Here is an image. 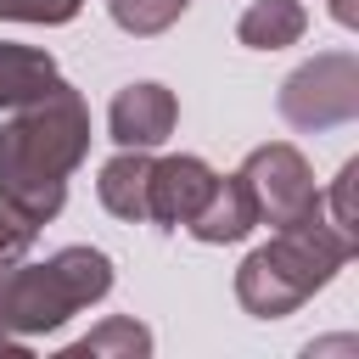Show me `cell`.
I'll return each mask as SVG.
<instances>
[{"label":"cell","mask_w":359,"mask_h":359,"mask_svg":"<svg viewBox=\"0 0 359 359\" xmlns=\"http://www.w3.org/2000/svg\"><path fill=\"white\" fill-rule=\"evenodd\" d=\"M353 180H359V163L348 157L342 168H337V180H331V196H320V208H325V219L359 247V213H353Z\"/></svg>","instance_id":"5bb4252c"},{"label":"cell","mask_w":359,"mask_h":359,"mask_svg":"<svg viewBox=\"0 0 359 359\" xmlns=\"http://www.w3.org/2000/svg\"><path fill=\"white\" fill-rule=\"evenodd\" d=\"M280 118L292 129H337L359 118V56L353 50H325L286 73L280 84Z\"/></svg>","instance_id":"277c9868"},{"label":"cell","mask_w":359,"mask_h":359,"mask_svg":"<svg viewBox=\"0 0 359 359\" xmlns=\"http://www.w3.org/2000/svg\"><path fill=\"white\" fill-rule=\"evenodd\" d=\"M107 292L112 258L101 247H62L45 264H0V353H28L34 337L67 325Z\"/></svg>","instance_id":"3957f363"},{"label":"cell","mask_w":359,"mask_h":359,"mask_svg":"<svg viewBox=\"0 0 359 359\" xmlns=\"http://www.w3.org/2000/svg\"><path fill=\"white\" fill-rule=\"evenodd\" d=\"M252 224H258V208H252V196H247L241 174H219V180H213V191H208V202L191 213V224H185V230H191L202 247H224V241H241Z\"/></svg>","instance_id":"ba28073f"},{"label":"cell","mask_w":359,"mask_h":359,"mask_svg":"<svg viewBox=\"0 0 359 359\" xmlns=\"http://www.w3.org/2000/svg\"><path fill=\"white\" fill-rule=\"evenodd\" d=\"M303 34H309L303 0H252L236 22V39L247 50H280V45H297Z\"/></svg>","instance_id":"8fae6325"},{"label":"cell","mask_w":359,"mask_h":359,"mask_svg":"<svg viewBox=\"0 0 359 359\" xmlns=\"http://www.w3.org/2000/svg\"><path fill=\"white\" fill-rule=\"evenodd\" d=\"M28 247H34V224H28L17 208L0 202V264H17Z\"/></svg>","instance_id":"2e32d148"},{"label":"cell","mask_w":359,"mask_h":359,"mask_svg":"<svg viewBox=\"0 0 359 359\" xmlns=\"http://www.w3.org/2000/svg\"><path fill=\"white\" fill-rule=\"evenodd\" d=\"M213 180H219V174H213L202 157H191V151H180V157H151V180H146V219H151V224H163V230H185V224H191V213L208 202Z\"/></svg>","instance_id":"52a82bcc"},{"label":"cell","mask_w":359,"mask_h":359,"mask_svg":"<svg viewBox=\"0 0 359 359\" xmlns=\"http://www.w3.org/2000/svg\"><path fill=\"white\" fill-rule=\"evenodd\" d=\"M90 151V107L62 79L28 107H11L0 123V202L17 208L34 230L50 224L67 202V180Z\"/></svg>","instance_id":"6da1fadb"},{"label":"cell","mask_w":359,"mask_h":359,"mask_svg":"<svg viewBox=\"0 0 359 359\" xmlns=\"http://www.w3.org/2000/svg\"><path fill=\"white\" fill-rule=\"evenodd\" d=\"M56 84H62V73H56V56H50V50L6 45V39H0V112L28 107V101H39V95L56 90Z\"/></svg>","instance_id":"9c48e42d"},{"label":"cell","mask_w":359,"mask_h":359,"mask_svg":"<svg viewBox=\"0 0 359 359\" xmlns=\"http://www.w3.org/2000/svg\"><path fill=\"white\" fill-rule=\"evenodd\" d=\"M331 17L342 28H359V0H331Z\"/></svg>","instance_id":"e0dca14e"},{"label":"cell","mask_w":359,"mask_h":359,"mask_svg":"<svg viewBox=\"0 0 359 359\" xmlns=\"http://www.w3.org/2000/svg\"><path fill=\"white\" fill-rule=\"evenodd\" d=\"M359 247L325 219V208L314 202L309 213L275 224V236L264 247H252L236 269V303L252 320H286L292 309H303L320 286L337 280V269L353 258Z\"/></svg>","instance_id":"7a4b0ae2"},{"label":"cell","mask_w":359,"mask_h":359,"mask_svg":"<svg viewBox=\"0 0 359 359\" xmlns=\"http://www.w3.org/2000/svg\"><path fill=\"white\" fill-rule=\"evenodd\" d=\"M236 174H241V185H247V196L258 208V224H286V219H297V213H309L320 202L309 157L297 146H286V140L252 146Z\"/></svg>","instance_id":"5b68a950"},{"label":"cell","mask_w":359,"mask_h":359,"mask_svg":"<svg viewBox=\"0 0 359 359\" xmlns=\"http://www.w3.org/2000/svg\"><path fill=\"white\" fill-rule=\"evenodd\" d=\"M79 6L84 0H0V17L6 22H45V28H56V22H73Z\"/></svg>","instance_id":"9a60e30c"},{"label":"cell","mask_w":359,"mask_h":359,"mask_svg":"<svg viewBox=\"0 0 359 359\" xmlns=\"http://www.w3.org/2000/svg\"><path fill=\"white\" fill-rule=\"evenodd\" d=\"M174 123H180V101H174V90L157 84V79L123 84V90L112 95V107H107V135H112L118 146H135V151L163 146V140L174 135Z\"/></svg>","instance_id":"8992f818"},{"label":"cell","mask_w":359,"mask_h":359,"mask_svg":"<svg viewBox=\"0 0 359 359\" xmlns=\"http://www.w3.org/2000/svg\"><path fill=\"white\" fill-rule=\"evenodd\" d=\"M146 180H151V157H146V151H135V146H123V151L101 168V180H95L101 208H107L112 219L146 224Z\"/></svg>","instance_id":"30bf717a"},{"label":"cell","mask_w":359,"mask_h":359,"mask_svg":"<svg viewBox=\"0 0 359 359\" xmlns=\"http://www.w3.org/2000/svg\"><path fill=\"white\" fill-rule=\"evenodd\" d=\"M140 353H151V331L140 320H129V314H112L90 337L62 348V359H140Z\"/></svg>","instance_id":"7c38bea8"},{"label":"cell","mask_w":359,"mask_h":359,"mask_svg":"<svg viewBox=\"0 0 359 359\" xmlns=\"http://www.w3.org/2000/svg\"><path fill=\"white\" fill-rule=\"evenodd\" d=\"M185 6H191V0H107L112 22H118L123 34H135V39H151V34L174 28V22L185 17Z\"/></svg>","instance_id":"4fadbf2b"}]
</instances>
